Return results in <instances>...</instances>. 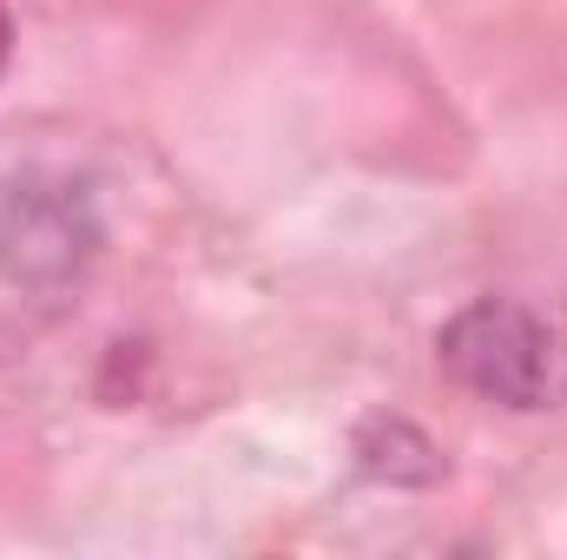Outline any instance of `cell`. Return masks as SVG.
<instances>
[{
    "label": "cell",
    "instance_id": "obj_2",
    "mask_svg": "<svg viewBox=\"0 0 567 560\" xmlns=\"http://www.w3.org/2000/svg\"><path fill=\"white\" fill-rule=\"evenodd\" d=\"M7 53H13V20H7V7H0V66H7Z\"/></svg>",
    "mask_w": 567,
    "mask_h": 560
},
{
    "label": "cell",
    "instance_id": "obj_1",
    "mask_svg": "<svg viewBox=\"0 0 567 560\" xmlns=\"http://www.w3.org/2000/svg\"><path fill=\"white\" fill-rule=\"evenodd\" d=\"M435 363L482 403L502 409H555L567 396V343L561 330L515 303V297H475L435 330Z\"/></svg>",
    "mask_w": 567,
    "mask_h": 560
}]
</instances>
